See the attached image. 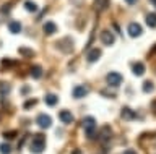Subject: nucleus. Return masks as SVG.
<instances>
[{
	"mask_svg": "<svg viewBox=\"0 0 156 154\" xmlns=\"http://www.w3.org/2000/svg\"><path fill=\"white\" fill-rule=\"evenodd\" d=\"M44 149H46V139H44V135H36L33 139V143L29 144V151L33 154H41Z\"/></svg>",
	"mask_w": 156,
	"mask_h": 154,
	"instance_id": "obj_1",
	"label": "nucleus"
},
{
	"mask_svg": "<svg viewBox=\"0 0 156 154\" xmlns=\"http://www.w3.org/2000/svg\"><path fill=\"white\" fill-rule=\"evenodd\" d=\"M55 49H58L62 54H72L73 52V41L72 37H65L55 42Z\"/></svg>",
	"mask_w": 156,
	"mask_h": 154,
	"instance_id": "obj_2",
	"label": "nucleus"
},
{
	"mask_svg": "<svg viewBox=\"0 0 156 154\" xmlns=\"http://www.w3.org/2000/svg\"><path fill=\"white\" fill-rule=\"evenodd\" d=\"M122 81H124V76L120 73H117V71H111V73L106 75V83L111 88H119L122 84Z\"/></svg>",
	"mask_w": 156,
	"mask_h": 154,
	"instance_id": "obj_3",
	"label": "nucleus"
},
{
	"mask_svg": "<svg viewBox=\"0 0 156 154\" xmlns=\"http://www.w3.org/2000/svg\"><path fill=\"white\" fill-rule=\"evenodd\" d=\"M36 123H37V127H39V128L47 130V128L52 125V118L49 117L47 114H39L37 117H36Z\"/></svg>",
	"mask_w": 156,
	"mask_h": 154,
	"instance_id": "obj_4",
	"label": "nucleus"
},
{
	"mask_svg": "<svg viewBox=\"0 0 156 154\" xmlns=\"http://www.w3.org/2000/svg\"><path fill=\"white\" fill-rule=\"evenodd\" d=\"M99 39H101V42H102V44H104V46H107V47H111V46L115 42V37H114V34H112L111 31H107V29L101 31V34H99Z\"/></svg>",
	"mask_w": 156,
	"mask_h": 154,
	"instance_id": "obj_5",
	"label": "nucleus"
},
{
	"mask_svg": "<svg viewBox=\"0 0 156 154\" xmlns=\"http://www.w3.org/2000/svg\"><path fill=\"white\" fill-rule=\"evenodd\" d=\"M127 33H129L130 37H138V36H141V33H143V28H141L138 23H130L129 28H127Z\"/></svg>",
	"mask_w": 156,
	"mask_h": 154,
	"instance_id": "obj_6",
	"label": "nucleus"
},
{
	"mask_svg": "<svg viewBox=\"0 0 156 154\" xmlns=\"http://www.w3.org/2000/svg\"><path fill=\"white\" fill-rule=\"evenodd\" d=\"M120 118H122V120H125V122H130V120H135V118H136V114H135L130 107H122Z\"/></svg>",
	"mask_w": 156,
	"mask_h": 154,
	"instance_id": "obj_7",
	"label": "nucleus"
},
{
	"mask_svg": "<svg viewBox=\"0 0 156 154\" xmlns=\"http://www.w3.org/2000/svg\"><path fill=\"white\" fill-rule=\"evenodd\" d=\"M88 93H90V91H88L86 86H75V88H73V98H75V99L86 98Z\"/></svg>",
	"mask_w": 156,
	"mask_h": 154,
	"instance_id": "obj_8",
	"label": "nucleus"
},
{
	"mask_svg": "<svg viewBox=\"0 0 156 154\" xmlns=\"http://www.w3.org/2000/svg\"><path fill=\"white\" fill-rule=\"evenodd\" d=\"M58 118H60V122L65 123V125L73 123V115H72L70 110H60V112H58Z\"/></svg>",
	"mask_w": 156,
	"mask_h": 154,
	"instance_id": "obj_9",
	"label": "nucleus"
},
{
	"mask_svg": "<svg viewBox=\"0 0 156 154\" xmlns=\"http://www.w3.org/2000/svg\"><path fill=\"white\" fill-rule=\"evenodd\" d=\"M132 71H133V75L136 76H143V73L146 71V67L143 62H135L133 65H132Z\"/></svg>",
	"mask_w": 156,
	"mask_h": 154,
	"instance_id": "obj_10",
	"label": "nucleus"
},
{
	"mask_svg": "<svg viewBox=\"0 0 156 154\" xmlns=\"http://www.w3.org/2000/svg\"><path fill=\"white\" fill-rule=\"evenodd\" d=\"M42 31H44V34H47V36L55 34V33H57V25L54 21H47V23H44Z\"/></svg>",
	"mask_w": 156,
	"mask_h": 154,
	"instance_id": "obj_11",
	"label": "nucleus"
},
{
	"mask_svg": "<svg viewBox=\"0 0 156 154\" xmlns=\"http://www.w3.org/2000/svg\"><path fill=\"white\" fill-rule=\"evenodd\" d=\"M107 5H109L107 0H94V2H93V10L98 12V13H101V12H104L107 8Z\"/></svg>",
	"mask_w": 156,
	"mask_h": 154,
	"instance_id": "obj_12",
	"label": "nucleus"
},
{
	"mask_svg": "<svg viewBox=\"0 0 156 154\" xmlns=\"http://www.w3.org/2000/svg\"><path fill=\"white\" fill-rule=\"evenodd\" d=\"M99 59H101V50L99 49H91L86 55V60L90 62V63H94V62H98Z\"/></svg>",
	"mask_w": 156,
	"mask_h": 154,
	"instance_id": "obj_13",
	"label": "nucleus"
},
{
	"mask_svg": "<svg viewBox=\"0 0 156 154\" xmlns=\"http://www.w3.org/2000/svg\"><path fill=\"white\" fill-rule=\"evenodd\" d=\"M44 101H46V104L49 105V107H55L57 102H58V96L54 94V93H47L46 96H44Z\"/></svg>",
	"mask_w": 156,
	"mask_h": 154,
	"instance_id": "obj_14",
	"label": "nucleus"
},
{
	"mask_svg": "<svg viewBox=\"0 0 156 154\" xmlns=\"http://www.w3.org/2000/svg\"><path fill=\"white\" fill-rule=\"evenodd\" d=\"M81 127L85 128V132H88V130H93L96 128V120L93 117H85L81 120Z\"/></svg>",
	"mask_w": 156,
	"mask_h": 154,
	"instance_id": "obj_15",
	"label": "nucleus"
},
{
	"mask_svg": "<svg viewBox=\"0 0 156 154\" xmlns=\"http://www.w3.org/2000/svg\"><path fill=\"white\" fill-rule=\"evenodd\" d=\"M8 31L12 33V34H18V33H21V23H20V21H10L8 23Z\"/></svg>",
	"mask_w": 156,
	"mask_h": 154,
	"instance_id": "obj_16",
	"label": "nucleus"
},
{
	"mask_svg": "<svg viewBox=\"0 0 156 154\" xmlns=\"http://www.w3.org/2000/svg\"><path fill=\"white\" fill-rule=\"evenodd\" d=\"M31 76L34 80H39L42 76V67L41 65H33L31 67Z\"/></svg>",
	"mask_w": 156,
	"mask_h": 154,
	"instance_id": "obj_17",
	"label": "nucleus"
},
{
	"mask_svg": "<svg viewBox=\"0 0 156 154\" xmlns=\"http://www.w3.org/2000/svg\"><path fill=\"white\" fill-rule=\"evenodd\" d=\"M18 52H20V54H21L23 57H26V59H33V57L36 55V54H34V50L29 49V47H20Z\"/></svg>",
	"mask_w": 156,
	"mask_h": 154,
	"instance_id": "obj_18",
	"label": "nucleus"
},
{
	"mask_svg": "<svg viewBox=\"0 0 156 154\" xmlns=\"http://www.w3.org/2000/svg\"><path fill=\"white\" fill-rule=\"evenodd\" d=\"M141 89H143V93H153L154 91V84L151 80H145L143 84H141Z\"/></svg>",
	"mask_w": 156,
	"mask_h": 154,
	"instance_id": "obj_19",
	"label": "nucleus"
},
{
	"mask_svg": "<svg viewBox=\"0 0 156 154\" xmlns=\"http://www.w3.org/2000/svg\"><path fill=\"white\" fill-rule=\"evenodd\" d=\"M145 21L150 28H156V13H148L145 18Z\"/></svg>",
	"mask_w": 156,
	"mask_h": 154,
	"instance_id": "obj_20",
	"label": "nucleus"
},
{
	"mask_svg": "<svg viewBox=\"0 0 156 154\" xmlns=\"http://www.w3.org/2000/svg\"><path fill=\"white\" fill-rule=\"evenodd\" d=\"M13 65H16V62H15V60H10V59H3L2 62H0L2 70H8V68H12Z\"/></svg>",
	"mask_w": 156,
	"mask_h": 154,
	"instance_id": "obj_21",
	"label": "nucleus"
},
{
	"mask_svg": "<svg viewBox=\"0 0 156 154\" xmlns=\"http://www.w3.org/2000/svg\"><path fill=\"white\" fill-rule=\"evenodd\" d=\"M12 91V86H10L8 83H0V96H8V93Z\"/></svg>",
	"mask_w": 156,
	"mask_h": 154,
	"instance_id": "obj_22",
	"label": "nucleus"
},
{
	"mask_svg": "<svg viewBox=\"0 0 156 154\" xmlns=\"http://www.w3.org/2000/svg\"><path fill=\"white\" fill-rule=\"evenodd\" d=\"M0 154H12V144L7 141L0 144Z\"/></svg>",
	"mask_w": 156,
	"mask_h": 154,
	"instance_id": "obj_23",
	"label": "nucleus"
},
{
	"mask_svg": "<svg viewBox=\"0 0 156 154\" xmlns=\"http://www.w3.org/2000/svg\"><path fill=\"white\" fill-rule=\"evenodd\" d=\"M24 8H26L28 12H31V13H34L37 10V5L34 2H31V0H26V2H24Z\"/></svg>",
	"mask_w": 156,
	"mask_h": 154,
	"instance_id": "obj_24",
	"label": "nucleus"
},
{
	"mask_svg": "<svg viewBox=\"0 0 156 154\" xmlns=\"http://www.w3.org/2000/svg\"><path fill=\"white\" fill-rule=\"evenodd\" d=\"M16 132H15V130H7V132H3L2 133V136L5 138V139H15V138H16Z\"/></svg>",
	"mask_w": 156,
	"mask_h": 154,
	"instance_id": "obj_25",
	"label": "nucleus"
},
{
	"mask_svg": "<svg viewBox=\"0 0 156 154\" xmlns=\"http://www.w3.org/2000/svg\"><path fill=\"white\" fill-rule=\"evenodd\" d=\"M37 102H39L37 99H29V101H26V102L23 104V109H24V110H29V109H33Z\"/></svg>",
	"mask_w": 156,
	"mask_h": 154,
	"instance_id": "obj_26",
	"label": "nucleus"
},
{
	"mask_svg": "<svg viewBox=\"0 0 156 154\" xmlns=\"http://www.w3.org/2000/svg\"><path fill=\"white\" fill-rule=\"evenodd\" d=\"M112 136V133H111V128L109 127H104L102 128V133H101V139H104V141H107Z\"/></svg>",
	"mask_w": 156,
	"mask_h": 154,
	"instance_id": "obj_27",
	"label": "nucleus"
},
{
	"mask_svg": "<svg viewBox=\"0 0 156 154\" xmlns=\"http://www.w3.org/2000/svg\"><path fill=\"white\" fill-rule=\"evenodd\" d=\"M10 8H12V2H10V3H5V5H2V7H0V15L7 16V15H8V12H10Z\"/></svg>",
	"mask_w": 156,
	"mask_h": 154,
	"instance_id": "obj_28",
	"label": "nucleus"
},
{
	"mask_svg": "<svg viewBox=\"0 0 156 154\" xmlns=\"http://www.w3.org/2000/svg\"><path fill=\"white\" fill-rule=\"evenodd\" d=\"M151 112H153V114L156 115V99L153 101V102H151Z\"/></svg>",
	"mask_w": 156,
	"mask_h": 154,
	"instance_id": "obj_29",
	"label": "nucleus"
},
{
	"mask_svg": "<svg viewBox=\"0 0 156 154\" xmlns=\"http://www.w3.org/2000/svg\"><path fill=\"white\" fill-rule=\"evenodd\" d=\"M28 91H29V86H23V88H21V93H23V94H26Z\"/></svg>",
	"mask_w": 156,
	"mask_h": 154,
	"instance_id": "obj_30",
	"label": "nucleus"
},
{
	"mask_svg": "<svg viewBox=\"0 0 156 154\" xmlns=\"http://www.w3.org/2000/svg\"><path fill=\"white\" fill-rule=\"evenodd\" d=\"M122 154H136V152L133 151V149H127V151H124Z\"/></svg>",
	"mask_w": 156,
	"mask_h": 154,
	"instance_id": "obj_31",
	"label": "nucleus"
},
{
	"mask_svg": "<svg viewBox=\"0 0 156 154\" xmlns=\"http://www.w3.org/2000/svg\"><path fill=\"white\" fill-rule=\"evenodd\" d=\"M125 2L129 3V5H135V3H136V0H125Z\"/></svg>",
	"mask_w": 156,
	"mask_h": 154,
	"instance_id": "obj_32",
	"label": "nucleus"
},
{
	"mask_svg": "<svg viewBox=\"0 0 156 154\" xmlns=\"http://www.w3.org/2000/svg\"><path fill=\"white\" fill-rule=\"evenodd\" d=\"M72 154H81V151H80V149H73Z\"/></svg>",
	"mask_w": 156,
	"mask_h": 154,
	"instance_id": "obj_33",
	"label": "nucleus"
},
{
	"mask_svg": "<svg viewBox=\"0 0 156 154\" xmlns=\"http://www.w3.org/2000/svg\"><path fill=\"white\" fill-rule=\"evenodd\" d=\"M150 3H153V5H154V3H156V0H150Z\"/></svg>",
	"mask_w": 156,
	"mask_h": 154,
	"instance_id": "obj_34",
	"label": "nucleus"
},
{
	"mask_svg": "<svg viewBox=\"0 0 156 154\" xmlns=\"http://www.w3.org/2000/svg\"><path fill=\"white\" fill-rule=\"evenodd\" d=\"M153 52H154V54H156V46H154V49H153Z\"/></svg>",
	"mask_w": 156,
	"mask_h": 154,
	"instance_id": "obj_35",
	"label": "nucleus"
},
{
	"mask_svg": "<svg viewBox=\"0 0 156 154\" xmlns=\"http://www.w3.org/2000/svg\"><path fill=\"white\" fill-rule=\"evenodd\" d=\"M154 7H156V3H154Z\"/></svg>",
	"mask_w": 156,
	"mask_h": 154,
	"instance_id": "obj_36",
	"label": "nucleus"
}]
</instances>
